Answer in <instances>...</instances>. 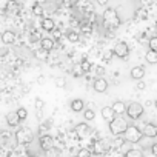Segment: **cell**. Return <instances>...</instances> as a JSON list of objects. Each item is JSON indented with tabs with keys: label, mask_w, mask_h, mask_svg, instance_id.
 Instances as JSON below:
<instances>
[{
	"label": "cell",
	"mask_w": 157,
	"mask_h": 157,
	"mask_svg": "<svg viewBox=\"0 0 157 157\" xmlns=\"http://www.w3.org/2000/svg\"><path fill=\"white\" fill-rule=\"evenodd\" d=\"M154 106H155V109H157V99L154 100Z\"/></svg>",
	"instance_id": "cell-39"
},
{
	"label": "cell",
	"mask_w": 157,
	"mask_h": 157,
	"mask_svg": "<svg viewBox=\"0 0 157 157\" xmlns=\"http://www.w3.org/2000/svg\"><path fill=\"white\" fill-rule=\"evenodd\" d=\"M123 137H125V140L129 142V143H139V142L142 140V137H143V132H142V129L137 128L136 125H128L126 131L123 132Z\"/></svg>",
	"instance_id": "cell-2"
},
{
	"label": "cell",
	"mask_w": 157,
	"mask_h": 157,
	"mask_svg": "<svg viewBox=\"0 0 157 157\" xmlns=\"http://www.w3.org/2000/svg\"><path fill=\"white\" fill-rule=\"evenodd\" d=\"M111 108L114 109L116 116H122V114H125V113H126V105H125V102H122V100L114 102V103L111 105Z\"/></svg>",
	"instance_id": "cell-12"
},
{
	"label": "cell",
	"mask_w": 157,
	"mask_h": 157,
	"mask_svg": "<svg viewBox=\"0 0 157 157\" xmlns=\"http://www.w3.org/2000/svg\"><path fill=\"white\" fill-rule=\"evenodd\" d=\"M129 75H131L132 80H142V78L145 77V68L140 66V65H139V66H134V68L131 69Z\"/></svg>",
	"instance_id": "cell-11"
},
{
	"label": "cell",
	"mask_w": 157,
	"mask_h": 157,
	"mask_svg": "<svg viewBox=\"0 0 157 157\" xmlns=\"http://www.w3.org/2000/svg\"><path fill=\"white\" fill-rule=\"evenodd\" d=\"M116 137H117V139H114V142H113V145H114L116 148H120V146H122V145H123V143H125L126 140H125V137L122 139L120 136H116Z\"/></svg>",
	"instance_id": "cell-31"
},
{
	"label": "cell",
	"mask_w": 157,
	"mask_h": 157,
	"mask_svg": "<svg viewBox=\"0 0 157 157\" xmlns=\"http://www.w3.org/2000/svg\"><path fill=\"white\" fill-rule=\"evenodd\" d=\"M125 157H143V152L140 151V149H128L126 152H125Z\"/></svg>",
	"instance_id": "cell-21"
},
{
	"label": "cell",
	"mask_w": 157,
	"mask_h": 157,
	"mask_svg": "<svg viewBox=\"0 0 157 157\" xmlns=\"http://www.w3.org/2000/svg\"><path fill=\"white\" fill-rule=\"evenodd\" d=\"M40 48H43V49H46V51H51V49L54 48V40L49 39V37L40 39Z\"/></svg>",
	"instance_id": "cell-18"
},
{
	"label": "cell",
	"mask_w": 157,
	"mask_h": 157,
	"mask_svg": "<svg viewBox=\"0 0 157 157\" xmlns=\"http://www.w3.org/2000/svg\"><path fill=\"white\" fill-rule=\"evenodd\" d=\"M16 139H17L19 143L26 145V143H29V142L33 140V131H31L29 128H20V129L16 132Z\"/></svg>",
	"instance_id": "cell-6"
},
{
	"label": "cell",
	"mask_w": 157,
	"mask_h": 157,
	"mask_svg": "<svg viewBox=\"0 0 157 157\" xmlns=\"http://www.w3.org/2000/svg\"><path fill=\"white\" fill-rule=\"evenodd\" d=\"M46 152H48V157H59V154H60V152H59V149H56L54 146H52L49 151H46Z\"/></svg>",
	"instance_id": "cell-34"
},
{
	"label": "cell",
	"mask_w": 157,
	"mask_h": 157,
	"mask_svg": "<svg viewBox=\"0 0 157 157\" xmlns=\"http://www.w3.org/2000/svg\"><path fill=\"white\" fill-rule=\"evenodd\" d=\"M77 157H93V155H91V151H90V149H86V148H82V149H78V152H77Z\"/></svg>",
	"instance_id": "cell-28"
},
{
	"label": "cell",
	"mask_w": 157,
	"mask_h": 157,
	"mask_svg": "<svg viewBox=\"0 0 157 157\" xmlns=\"http://www.w3.org/2000/svg\"><path fill=\"white\" fill-rule=\"evenodd\" d=\"M103 20H105L106 25H113V26H116V25H119L120 17H119V13H117L114 8H108V10L105 11V14H103Z\"/></svg>",
	"instance_id": "cell-4"
},
{
	"label": "cell",
	"mask_w": 157,
	"mask_h": 157,
	"mask_svg": "<svg viewBox=\"0 0 157 157\" xmlns=\"http://www.w3.org/2000/svg\"><path fill=\"white\" fill-rule=\"evenodd\" d=\"M93 88H94V91L96 93H105L106 90H108V80L106 78H103V77H97L96 80H94V83H93Z\"/></svg>",
	"instance_id": "cell-9"
},
{
	"label": "cell",
	"mask_w": 157,
	"mask_h": 157,
	"mask_svg": "<svg viewBox=\"0 0 157 157\" xmlns=\"http://www.w3.org/2000/svg\"><path fill=\"white\" fill-rule=\"evenodd\" d=\"M83 117H85V120H86V122L94 120V117H96L94 109H83Z\"/></svg>",
	"instance_id": "cell-23"
},
{
	"label": "cell",
	"mask_w": 157,
	"mask_h": 157,
	"mask_svg": "<svg viewBox=\"0 0 157 157\" xmlns=\"http://www.w3.org/2000/svg\"><path fill=\"white\" fill-rule=\"evenodd\" d=\"M42 28H43L45 31H52V29L56 28V23H54V20H52V19L45 17V19L42 20Z\"/></svg>",
	"instance_id": "cell-19"
},
{
	"label": "cell",
	"mask_w": 157,
	"mask_h": 157,
	"mask_svg": "<svg viewBox=\"0 0 157 157\" xmlns=\"http://www.w3.org/2000/svg\"><path fill=\"white\" fill-rule=\"evenodd\" d=\"M108 2H109V0H97V3H99L100 6H106Z\"/></svg>",
	"instance_id": "cell-37"
},
{
	"label": "cell",
	"mask_w": 157,
	"mask_h": 157,
	"mask_svg": "<svg viewBox=\"0 0 157 157\" xmlns=\"http://www.w3.org/2000/svg\"><path fill=\"white\" fill-rule=\"evenodd\" d=\"M72 74H74V77H83L85 72H83L80 63H75V65H74V68H72Z\"/></svg>",
	"instance_id": "cell-22"
},
{
	"label": "cell",
	"mask_w": 157,
	"mask_h": 157,
	"mask_svg": "<svg viewBox=\"0 0 157 157\" xmlns=\"http://www.w3.org/2000/svg\"><path fill=\"white\" fill-rule=\"evenodd\" d=\"M34 106H36V109H43V108H45V102H43V99L36 97V100H34Z\"/></svg>",
	"instance_id": "cell-30"
},
{
	"label": "cell",
	"mask_w": 157,
	"mask_h": 157,
	"mask_svg": "<svg viewBox=\"0 0 157 157\" xmlns=\"http://www.w3.org/2000/svg\"><path fill=\"white\" fill-rule=\"evenodd\" d=\"M69 106H71V109H72L74 113H80V111L85 109V103H83L82 99H74V100H71Z\"/></svg>",
	"instance_id": "cell-14"
},
{
	"label": "cell",
	"mask_w": 157,
	"mask_h": 157,
	"mask_svg": "<svg viewBox=\"0 0 157 157\" xmlns=\"http://www.w3.org/2000/svg\"><path fill=\"white\" fill-rule=\"evenodd\" d=\"M36 57L40 59V60H46V57H48V51L43 49V48H40V49L36 51Z\"/></svg>",
	"instance_id": "cell-24"
},
{
	"label": "cell",
	"mask_w": 157,
	"mask_h": 157,
	"mask_svg": "<svg viewBox=\"0 0 157 157\" xmlns=\"http://www.w3.org/2000/svg\"><path fill=\"white\" fill-rule=\"evenodd\" d=\"M100 113H102L103 120H106V122H111V120L116 117V113H114V109H113L111 106H103Z\"/></svg>",
	"instance_id": "cell-13"
},
{
	"label": "cell",
	"mask_w": 157,
	"mask_h": 157,
	"mask_svg": "<svg viewBox=\"0 0 157 157\" xmlns=\"http://www.w3.org/2000/svg\"><path fill=\"white\" fill-rule=\"evenodd\" d=\"M145 59H146V62H148L149 65H155V63H157V51L149 49V51L145 54Z\"/></svg>",
	"instance_id": "cell-20"
},
{
	"label": "cell",
	"mask_w": 157,
	"mask_h": 157,
	"mask_svg": "<svg viewBox=\"0 0 157 157\" xmlns=\"http://www.w3.org/2000/svg\"><path fill=\"white\" fill-rule=\"evenodd\" d=\"M94 149H96L97 152L103 154V152H106V151L109 149V143H108L106 140H97V142L94 143Z\"/></svg>",
	"instance_id": "cell-16"
},
{
	"label": "cell",
	"mask_w": 157,
	"mask_h": 157,
	"mask_svg": "<svg viewBox=\"0 0 157 157\" xmlns=\"http://www.w3.org/2000/svg\"><path fill=\"white\" fill-rule=\"evenodd\" d=\"M39 143H40V148L46 152V151H49V149L54 146V139H52L49 134H43V136L40 137Z\"/></svg>",
	"instance_id": "cell-10"
},
{
	"label": "cell",
	"mask_w": 157,
	"mask_h": 157,
	"mask_svg": "<svg viewBox=\"0 0 157 157\" xmlns=\"http://www.w3.org/2000/svg\"><path fill=\"white\" fill-rule=\"evenodd\" d=\"M66 39H68L69 42L75 43V42H78V34H77L75 31H69V33H68V36H66Z\"/></svg>",
	"instance_id": "cell-26"
},
{
	"label": "cell",
	"mask_w": 157,
	"mask_h": 157,
	"mask_svg": "<svg viewBox=\"0 0 157 157\" xmlns=\"http://www.w3.org/2000/svg\"><path fill=\"white\" fill-rule=\"evenodd\" d=\"M16 113H17V116H19V119H20V120H25V119L28 117V111H26V108H23V106H22V108H19Z\"/></svg>",
	"instance_id": "cell-27"
},
{
	"label": "cell",
	"mask_w": 157,
	"mask_h": 157,
	"mask_svg": "<svg viewBox=\"0 0 157 157\" xmlns=\"http://www.w3.org/2000/svg\"><path fill=\"white\" fill-rule=\"evenodd\" d=\"M2 42H3L5 45H13V43L16 42V34H14L13 31H5V33L2 34Z\"/></svg>",
	"instance_id": "cell-17"
},
{
	"label": "cell",
	"mask_w": 157,
	"mask_h": 157,
	"mask_svg": "<svg viewBox=\"0 0 157 157\" xmlns=\"http://www.w3.org/2000/svg\"><path fill=\"white\" fill-rule=\"evenodd\" d=\"M155 28H157V22H155Z\"/></svg>",
	"instance_id": "cell-40"
},
{
	"label": "cell",
	"mask_w": 157,
	"mask_h": 157,
	"mask_svg": "<svg viewBox=\"0 0 157 157\" xmlns=\"http://www.w3.org/2000/svg\"><path fill=\"white\" fill-rule=\"evenodd\" d=\"M33 11H34V16H39V17H42V16H43V8H42L40 5H34Z\"/></svg>",
	"instance_id": "cell-32"
},
{
	"label": "cell",
	"mask_w": 157,
	"mask_h": 157,
	"mask_svg": "<svg viewBox=\"0 0 157 157\" xmlns=\"http://www.w3.org/2000/svg\"><path fill=\"white\" fill-rule=\"evenodd\" d=\"M113 54L116 56V57H119V59H128V56H129V48H128V45L125 43V42H117L116 43V46L113 48Z\"/></svg>",
	"instance_id": "cell-5"
},
{
	"label": "cell",
	"mask_w": 157,
	"mask_h": 157,
	"mask_svg": "<svg viewBox=\"0 0 157 157\" xmlns=\"http://www.w3.org/2000/svg\"><path fill=\"white\" fill-rule=\"evenodd\" d=\"M148 45H149V49H152V51H157V36H152V37L149 39Z\"/></svg>",
	"instance_id": "cell-29"
},
{
	"label": "cell",
	"mask_w": 157,
	"mask_h": 157,
	"mask_svg": "<svg viewBox=\"0 0 157 157\" xmlns=\"http://www.w3.org/2000/svg\"><path fill=\"white\" fill-rule=\"evenodd\" d=\"M34 157H36V155H34Z\"/></svg>",
	"instance_id": "cell-41"
},
{
	"label": "cell",
	"mask_w": 157,
	"mask_h": 157,
	"mask_svg": "<svg viewBox=\"0 0 157 157\" xmlns=\"http://www.w3.org/2000/svg\"><path fill=\"white\" fill-rule=\"evenodd\" d=\"M65 83H66V80H65L63 77L56 78V86H57V88H65Z\"/></svg>",
	"instance_id": "cell-33"
},
{
	"label": "cell",
	"mask_w": 157,
	"mask_h": 157,
	"mask_svg": "<svg viewBox=\"0 0 157 157\" xmlns=\"http://www.w3.org/2000/svg\"><path fill=\"white\" fill-rule=\"evenodd\" d=\"M142 132H143V136H145V137L154 139V137H157V125H155V123H152V122H148V123H145V126H143Z\"/></svg>",
	"instance_id": "cell-8"
},
{
	"label": "cell",
	"mask_w": 157,
	"mask_h": 157,
	"mask_svg": "<svg viewBox=\"0 0 157 157\" xmlns=\"http://www.w3.org/2000/svg\"><path fill=\"white\" fill-rule=\"evenodd\" d=\"M151 152H152V155H155V157H157V142L151 145Z\"/></svg>",
	"instance_id": "cell-36"
},
{
	"label": "cell",
	"mask_w": 157,
	"mask_h": 157,
	"mask_svg": "<svg viewBox=\"0 0 157 157\" xmlns=\"http://www.w3.org/2000/svg\"><path fill=\"white\" fill-rule=\"evenodd\" d=\"M97 71H99V72H97V74H100V75H102V74H103V68H97Z\"/></svg>",
	"instance_id": "cell-38"
},
{
	"label": "cell",
	"mask_w": 157,
	"mask_h": 157,
	"mask_svg": "<svg viewBox=\"0 0 157 157\" xmlns=\"http://www.w3.org/2000/svg\"><path fill=\"white\" fill-rule=\"evenodd\" d=\"M136 88H137L139 91H143V90L146 88V85H145V82H142V80H137V85H136Z\"/></svg>",
	"instance_id": "cell-35"
},
{
	"label": "cell",
	"mask_w": 157,
	"mask_h": 157,
	"mask_svg": "<svg viewBox=\"0 0 157 157\" xmlns=\"http://www.w3.org/2000/svg\"><path fill=\"white\" fill-rule=\"evenodd\" d=\"M20 122H22V120L19 119V116H17V113H16V111H14V113H8V114H6V123H8L10 126H17Z\"/></svg>",
	"instance_id": "cell-15"
},
{
	"label": "cell",
	"mask_w": 157,
	"mask_h": 157,
	"mask_svg": "<svg viewBox=\"0 0 157 157\" xmlns=\"http://www.w3.org/2000/svg\"><path fill=\"white\" fill-rule=\"evenodd\" d=\"M126 128H128V122H126L123 117H120V116H116V117L109 122V131H111V134H114V136H122V134L126 131Z\"/></svg>",
	"instance_id": "cell-1"
},
{
	"label": "cell",
	"mask_w": 157,
	"mask_h": 157,
	"mask_svg": "<svg viewBox=\"0 0 157 157\" xmlns=\"http://www.w3.org/2000/svg\"><path fill=\"white\" fill-rule=\"evenodd\" d=\"M80 65H82V69H83V72L86 74V72H90L91 71V68H93V63L90 62V60H82L80 62Z\"/></svg>",
	"instance_id": "cell-25"
},
{
	"label": "cell",
	"mask_w": 157,
	"mask_h": 157,
	"mask_svg": "<svg viewBox=\"0 0 157 157\" xmlns=\"http://www.w3.org/2000/svg\"><path fill=\"white\" fill-rule=\"evenodd\" d=\"M90 131H91V128H90V125H88L86 122L77 123V125H75V128H74V132L77 134V137H78V139H82V137L88 136V134H90Z\"/></svg>",
	"instance_id": "cell-7"
},
{
	"label": "cell",
	"mask_w": 157,
	"mask_h": 157,
	"mask_svg": "<svg viewBox=\"0 0 157 157\" xmlns=\"http://www.w3.org/2000/svg\"><path fill=\"white\" fill-rule=\"evenodd\" d=\"M143 113H145V108L139 102H131L129 105H126V116L131 120H139L143 116Z\"/></svg>",
	"instance_id": "cell-3"
}]
</instances>
